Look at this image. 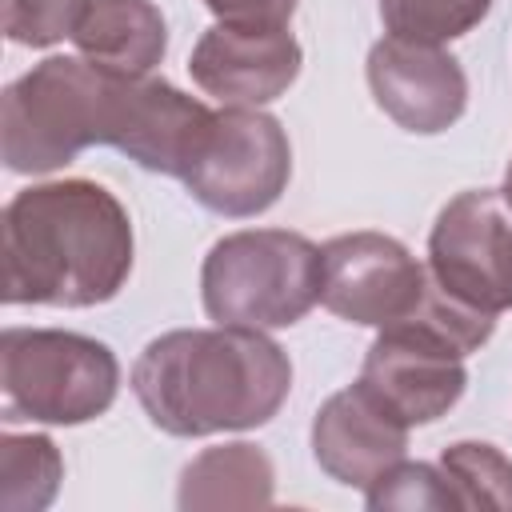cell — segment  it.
<instances>
[{"instance_id": "1", "label": "cell", "mask_w": 512, "mask_h": 512, "mask_svg": "<svg viewBox=\"0 0 512 512\" xmlns=\"http://www.w3.org/2000/svg\"><path fill=\"white\" fill-rule=\"evenodd\" d=\"M4 304L92 308L132 272L128 208L96 180H48L4 204Z\"/></svg>"}, {"instance_id": "2", "label": "cell", "mask_w": 512, "mask_h": 512, "mask_svg": "<svg viewBox=\"0 0 512 512\" xmlns=\"http://www.w3.org/2000/svg\"><path fill=\"white\" fill-rule=\"evenodd\" d=\"M292 388L288 352L260 328H176L136 356L132 392L168 436H216L268 424Z\"/></svg>"}, {"instance_id": "3", "label": "cell", "mask_w": 512, "mask_h": 512, "mask_svg": "<svg viewBox=\"0 0 512 512\" xmlns=\"http://www.w3.org/2000/svg\"><path fill=\"white\" fill-rule=\"evenodd\" d=\"M116 72L84 56H48L0 96V156L12 172L36 176L72 164L84 148L108 144Z\"/></svg>"}, {"instance_id": "4", "label": "cell", "mask_w": 512, "mask_h": 512, "mask_svg": "<svg viewBox=\"0 0 512 512\" xmlns=\"http://www.w3.org/2000/svg\"><path fill=\"white\" fill-rule=\"evenodd\" d=\"M324 252L288 228H244L212 244L200 268L204 312L236 328H288L312 312Z\"/></svg>"}, {"instance_id": "5", "label": "cell", "mask_w": 512, "mask_h": 512, "mask_svg": "<svg viewBox=\"0 0 512 512\" xmlns=\"http://www.w3.org/2000/svg\"><path fill=\"white\" fill-rule=\"evenodd\" d=\"M120 388L116 352L64 328H4L0 392L4 420L88 424L104 416Z\"/></svg>"}, {"instance_id": "6", "label": "cell", "mask_w": 512, "mask_h": 512, "mask_svg": "<svg viewBox=\"0 0 512 512\" xmlns=\"http://www.w3.org/2000/svg\"><path fill=\"white\" fill-rule=\"evenodd\" d=\"M292 176V144L276 116L260 108H220L180 176L184 188L220 216L268 212Z\"/></svg>"}, {"instance_id": "7", "label": "cell", "mask_w": 512, "mask_h": 512, "mask_svg": "<svg viewBox=\"0 0 512 512\" xmlns=\"http://www.w3.org/2000/svg\"><path fill=\"white\" fill-rule=\"evenodd\" d=\"M428 272L460 304L500 316L512 308V204L496 188L452 196L428 232Z\"/></svg>"}, {"instance_id": "8", "label": "cell", "mask_w": 512, "mask_h": 512, "mask_svg": "<svg viewBox=\"0 0 512 512\" xmlns=\"http://www.w3.org/2000/svg\"><path fill=\"white\" fill-rule=\"evenodd\" d=\"M320 304L352 324L392 328L420 312L432 272L396 236L384 232H344L324 248Z\"/></svg>"}, {"instance_id": "9", "label": "cell", "mask_w": 512, "mask_h": 512, "mask_svg": "<svg viewBox=\"0 0 512 512\" xmlns=\"http://www.w3.org/2000/svg\"><path fill=\"white\" fill-rule=\"evenodd\" d=\"M360 384L384 400L408 428L440 420L468 388L464 352L420 324L380 328L372 340Z\"/></svg>"}, {"instance_id": "10", "label": "cell", "mask_w": 512, "mask_h": 512, "mask_svg": "<svg viewBox=\"0 0 512 512\" xmlns=\"http://www.w3.org/2000/svg\"><path fill=\"white\" fill-rule=\"evenodd\" d=\"M368 88L404 132L436 136L464 116L468 76L440 44L384 36L368 52Z\"/></svg>"}, {"instance_id": "11", "label": "cell", "mask_w": 512, "mask_h": 512, "mask_svg": "<svg viewBox=\"0 0 512 512\" xmlns=\"http://www.w3.org/2000/svg\"><path fill=\"white\" fill-rule=\"evenodd\" d=\"M304 52L284 28H248V24H212L192 56V80L216 96L224 108H260L292 88L300 76Z\"/></svg>"}, {"instance_id": "12", "label": "cell", "mask_w": 512, "mask_h": 512, "mask_svg": "<svg viewBox=\"0 0 512 512\" xmlns=\"http://www.w3.org/2000/svg\"><path fill=\"white\" fill-rule=\"evenodd\" d=\"M212 124V108L196 96L180 92L160 76H120L116 112L108 144L160 176H184L204 132Z\"/></svg>"}, {"instance_id": "13", "label": "cell", "mask_w": 512, "mask_h": 512, "mask_svg": "<svg viewBox=\"0 0 512 512\" xmlns=\"http://www.w3.org/2000/svg\"><path fill=\"white\" fill-rule=\"evenodd\" d=\"M408 452V424L360 380L332 392L312 420V456L344 488H372Z\"/></svg>"}, {"instance_id": "14", "label": "cell", "mask_w": 512, "mask_h": 512, "mask_svg": "<svg viewBox=\"0 0 512 512\" xmlns=\"http://www.w3.org/2000/svg\"><path fill=\"white\" fill-rule=\"evenodd\" d=\"M72 44L104 72L148 76L168 48V28L152 0H92Z\"/></svg>"}, {"instance_id": "15", "label": "cell", "mask_w": 512, "mask_h": 512, "mask_svg": "<svg viewBox=\"0 0 512 512\" xmlns=\"http://www.w3.org/2000/svg\"><path fill=\"white\" fill-rule=\"evenodd\" d=\"M276 472L264 448L256 444H220L204 448L192 464L180 472L176 504L184 512L192 508H264L272 504Z\"/></svg>"}, {"instance_id": "16", "label": "cell", "mask_w": 512, "mask_h": 512, "mask_svg": "<svg viewBox=\"0 0 512 512\" xmlns=\"http://www.w3.org/2000/svg\"><path fill=\"white\" fill-rule=\"evenodd\" d=\"M64 480V460L52 436L44 432H4L0 440V508L4 512H40L56 500Z\"/></svg>"}, {"instance_id": "17", "label": "cell", "mask_w": 512, "mask_h": 512, "mask_svg": "<svg viewBox=\"0 0 512 512\" xmlns=\"http://www.w3.org/2000/svg\"><path fill=\"white\" fill-rule=\"evenodd\" d=\"M440 468L460 508L512 512V460L484 440H456L440 452Z\"/></svg>"}, {"instance_id": "18", "label": "cell", "mask_w": 512, "mask_h": 512, "mask_svg": "<svg viewBox=\"0 0 512 512\" xmlns=\"http://www.w3.org/2000/svg\"><path fill=\"white\" fill-rule=\"evenodd\" d=\"M492 12V0H380V20L388 36L444 44L472 32Z\"/></svg>"}, {"instance_id": "19", "label": "cell", "mask_w": 512, "mask_h": 512, "mask_svg": "<svg viewBox=\"0 0 512 512\" xmlns=\"http://www.w3.org/2000/svg\"><path fill=\"white\" fill-rule=\"evenodd\" d=\"M364 500L372 512H384V508H436V512H448V508H460L448 476L440 464H424V460H396L372 488H364Z\"/></svg>"}, {"instance_id": "20", "label": "cell", "mask_w": 512, "mask_h": 512, "mask_svg": "<svg viewBox=\"0 0 512 512\" xmlns=\"http://www.w3.org/2000/svg\"><path fill=\"white\" fill-rule=\"evenodd\" d=\"M92 0H0L4 36L24 48H48L76 32Z\"/></svg>"}, {"instance_id": "21", "label": "cell", "mask_w": 512, "mask_h": 512, "mask_svg": "<svg viewBox=\"0 0 512 512\" xmlns=\"http://www.w3.org/2000/svg\"><path fill=\"white\" fill-rule=\"evenodd\" d=\"M204 8L220 24H248V28H284L296 12V0H204Z\"/></svg>"}, {"instance_id": "22", "label": "cell", "mask_w": 512, "mask_h": 512, "mask_svg": "<svg viewBox=\"0 0 512 512\" xmlns=\"http://www.w3.org/2000/svg\"><path fill=\"white\" fill-rule=\"evenodd\" d=\"M504 196H508V204H512V160H508V168H504V188H500Z\"/></svg>"}]
</instances>
